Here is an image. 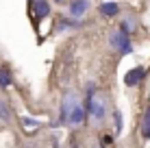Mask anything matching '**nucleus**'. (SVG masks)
I'll return each instance as SVG.
<instances>
[{
    "label": "nucleus",
    "instance_id": "nucleus-1",
    "mask_svg": "<svg viewBox=\"0 0 150 148\" xmlns=\"http://www.w3.org/2000/svg\"><path fill=\"white\" fill-rule=\"evenodd\" d=\"M85 120H87V111L83 100L74 91H65L59 107V124L68 126V129H79L85 124Z\"/></svg>",
    "mask_w": 150,
    "mask_h": 148
},
{
    "label": "nucleus",
    "instance_id": "nucleus-2",
    "mask_svg": "<svg viewBox=\"0 0 150 148\" xmlns=\"http://www.w3.org/2000/svg\"><path fill=\"white\" fill-rule=\"evenodd\" d=\"M83 105H85L87 118H91L96 124H102V122L107 120V111H109V107H107V98H105L102 91L96 89V83H87Z\"/></svg>",
    "mask_w": 150,
    "mask_h": 148
},
{
    "label": "nucleus",
    "instance_id": "nucleus-3",
    "mask_svg": "<svg viewBox=\"0 0 150 148\" xmlns=\"http://www.w3.org/2000/svg\"><path fill=\"white\" fill-rule=\"evenodd\" d=\"M109 44H111V48L115 50V52H120V55H131V52H133V44H131L128 35L124 33L122 28L111 30V35H109Z\"/></svg>",
    "mask_w": 150,
    "mask_h": 148
},
{
    "label": "nucleus",
    "instance_id": "nucleus-4",
    "mask_svg": "<svg viewBox=\"0 0 150 148\" xmlns=\"http://www.w3.org/2000/svg\"><path fill=\"white\" fill-rule=\"evenodd\" d=\"M144 79H146V68L137 65V68H133V70L126 72V76H124V85H126V87H137Z\"/></svg>",
    "mask_w": 150,
    "mask_h": 148
},
{
    "label": "nucleus",
    "instance_id": "nucleus-5",
    "mask_svg": "<svg viewBox=\"0 0 150 148\" xmlns=\"http://www.w3.org/2000/svg\"><path fill=\"white\" fill-rule=\"evenodd\" d=\"M87 9H89V0H72V2L68 4V13L72 15V20L83 18Z\"/></svg>",
    "mask_w": 150,
    "mask_h": 148
},
{
    "label": "nucleus",
    "instance_id": "nucleus-6",
    "mask_svg": "<svg viewBox=\"0 0 150 148\" xmlns=\"http://www.w3.org/2000/svg\"><path fill=\"white\" fill-rule=\"evenodd\" d=\"M33 15L37 22H41L44 18L50 15V2L48 0H33Z\"/></svg>",
    "mask_w": 150,
    "mask_h": 148
},
{
    "label": "nucleus",
    "instance_id": "nucleus-7",
    "mask_svg": "<svg viewBox=\"0 0 150 148\" xmlns=\"http://www.w3.org/2000/svg\"><path fill=\"white\" fill-rule=\"evenodd\" d=\"M139 133H142L144 140H150V103L142 115V122H139Z\"/></svg>",
    "mask_w": 150,
    "mask_h": 148
},
{
    "label": "nucleus",
    "instance_id": "nucleus-8",
    "mask_svg": "<svg viewBox=\"0 0 150 148\" xmlns=\"http://www.w3.org/2000/svg\"><path fill=\"white\" fill-rule=\"evenodd\" d=\"M100 13H102V18H115V15L120 13V4L117 2H102Z\"/></svg>",
    "mask_w": 150,
    "mask_h": 148
},
{
    "label": "nucleus",
    "instance_id": "nucleus-9",
    "mask_svg": "<svg viewBox=\"0 0 150 148\" xmlns=\"http://www.w3.org/2000/svg\"><path fill=\"white\" fill-rule=\"evenodd\" d=\"M11 83H13V74H11V70H9L7 65H0V87L7 89V87H11Z\"/></svg>",
    "mask_w": 150,
    "mask_h": 148
},
{
    "label": "nucleus",
    "instance_id": "nucleus-10",
    "mask_svg": "<svg viewBox=\"0 0 150 148\" xmlns=\"http://www.w3.org/2000/svg\"><path fill=\"white\" fill-rule=\"evenodd\" d=\"M120 28H122L126 35H131L133 30L137 28V20H135V18H124V20H122V24H120Z\"/></svg>",
    "mask_w": 150,
    "mask_h": 148
},
{
    "label": "nucleus",
    "instance_id": "nucleus-11",
    "mask_svg": "<svg viewBox=\"0 0 150 148\" xmlns=\"http://www.w3.org/2000/svg\"><path fill=\"white\" fill-rule=\"evenodd\" d=\"M124 129V122H122V113L120 109H113V131H115V135H120Z\"/></svg>",
    "mask_w": 150,
    "mask_h": 148
},
{
    "label": "nucleus",
    "instance_id": "nucleus-12",
    "mask_svg": "<svg viewBox=\"0 0 150 148\" xmlns=\"http://www.w3.org/2000/svg\"><path fill=\"white\" fill-rule=\"evenodd\" d=\"M0 120L2 122H11V107L7 105V100L0 98Z\"/></svg>",
    "mask_w": 150,
    "mask_h": 148
},
{
    "label": "nucleus",
    "instance_id": "nucleus-13",
    "mask_svg": "<svg viewBox=\"0 0 150 148\" xmlns=\"http://www.w3.org/2000/svg\"><path fill=\"white\" fill-rule=\"evenodd\" d=\"M52 148H61L59 146V137H52Z\"/></svg>",
    "mask_w": 150,
    "mask_h": 148
},
{
    "label": "nucleus",
    "instance_id": "nucleus-14",
    "mask_svg": "<svg viewBox=\"0 0 150 148\" xmlns=\"http://www.w3.org/2000/svg\"><path fill=\"white\" fill-rule=\"evenodd\" d=\"M91 148H105V146H102V144H96V146H91Z\"/></svg>",
    "mask_w": 150,
    "mask_h": 148
},
{
    "label": "nucleus",
    "instance_id": "nucleus-15",
    "mask_svg": "<svg viewBox=\"0 0 150 148\" xmlns=\"http://www.w3.org/2000/svg\"><path fill=\"white\" fill-rule=\"evenodd\" d=\"M54 2H57V4H63V2H65V0H54Z\"/></svg>",
    "mask_w": 150,
    "mask_h": 148
}]
</instances>
